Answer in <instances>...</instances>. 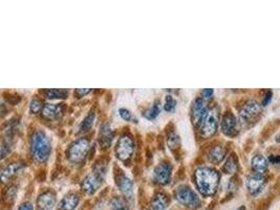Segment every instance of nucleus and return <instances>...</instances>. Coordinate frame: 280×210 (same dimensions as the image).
Wrapping results in <instances>:
<instances>
[{
    "label": "nucleus",
    "instance_id": "nucleus-1",
    "mask_svg": "<svg viewBox=\"0 0 280 210\" xmlns=\"http://www.w3.org/2000/svg\"><path fill=\"white\" fill-rule=\"evenodd\" d=\"M194 180L197 189L203 196L212 197L215 195L219 189L221 175L216 169L208 166H202L195 170Z\"/></svg>",
    "mask_w": 280,
    "mask_h": 210
},
{
    "label": "nucleus",
    "instance_id": "nucleus-2",
    "mask_svg": "<svg viewBox=\"0 0 280 210\" xmlns=\"http://www.w3.org/2000/svg\"><path fill=\"white\" fill-rule=\"evenodd\" d=\"M51 142L43 132H36L30 140V154L37 162H45L51 154Z\"/></svg>",
    "mask_w": 280,
    "mask_h": 210
},
{
    "label": "nucleus",
    "instance_id": "nucleus-3",
    "mask_svg": "<svg viewBox=\"0 0 280 210\" xmlns=\"http://www.w3.org/2000/svg\"><path fill=\"white\" fill-rule=\"evenodd\" d=\"M220 124V109L217 106L210 108L202 122L200 123V131L203 138L208 139L217 132Z\"/></svg>",
    "mask_w": 280,
    "mask_h": 210
},
{
    "label": "nucleus",
    "instance_id": "nucleus-4",
    "mask_svg": "<svg viewBox=\"0 0 280 210\" xmlns=\"http://www.w3.org/2000/svg\"><path fill=\"white\" fill-rule=\"evenodd\" d=\"M261 104L255 100L245 101L238 110L239 121L243 125L253 124L259 118L261 114Z\"/></svg>",
    "mask_w": 280,
    "mask_h": 210
},
{
    "label": "nucleus",
    "instance_id": "nucleus-5",
    "mask_svg": "<svg viewBox=\"0 0 280 210\" xmlns=\"http://www.w3.org/2000/svg\"><path fill=\"white\" fill-rule=\"evenodd\" d=\"M105 174V169L103 168V166H98L96 167L95 171L91 174H88L84 177V180L81 182V188L87 195H92L95 193L99 186L101 185L103 176Z\"/></svg>",
    "mask_w": 280,
    "mask_h": 210
},
{
    "label": "nucleus",
    "instance_id": "nucleus-6",
    "mask_svg": "<svg viewBox=\"0 0 280 210\" xmlns=\"http://www.w3.org/2000/svg\"><path fill=\"white\" fill-rule=\"evenodd\" d=\"M176 200L191 209H197L201 205V200L196 193L188 186H180L175 192Z\"/></svg>",
    "mask_w": 280,
    "mask_h": 210
},
{
    "label": "nucleus",
    "instance_id": "nucleus-7",
    "mask_svg": "<svg viewBox=\"0 0 280 210\" xmlns=\"http://www.w3.org/2000/svg\"><path fill=\"white\" fill-rule=\"evenodd\" d=\"M88 151V141L84 138H81L70 145L68 149V158L73 163H79L83 160Z\"/></svg>",
    "mask_w": 280,
    "mask_h": 210
},
{
    "label": "nucleus",
    "instance_id": "nucleus-8",
    "mask_svg": "<svg viewBox=\"0 0 280 210\" xmlns=\"http://www.w3.org/2000/svg\"><path fill=\"white\" fill-rule=\"evenodd\" d=\"M240 121L232 111H226L222 118V131L227 137H236L240 131Z\"/></svg>",
    "mask_w": 280,
    "mask_h": 210
},
{
    "label": "nucleus",
    "instance_id": "nucleus-9",
    "mask_svg": "<svg viewBox=\"0 0 280 210\" xmlns=\"http://www.w3.org/2000/svg\"><path fill=\"white\" fill-rule=\"evenodd\" d=\"M134 151H135V143L133 138L128 135H123L117 143V148H116L117 157L122 161H126L133 156Z\"/></svg>",
    "mask_w": 280,
    "mask_h": 210
},
{
    "label": "nucleus",
    "instance_id": "nucleus-10",
    "mask_svg": "<svg viewBox=\"0 0 280 210\" xmlns=\"http://www.w3.org/2000/svg\"><path fill=\"white\" fill-rule=\"evenodd\" d=\"M267 176L263 173H258V172H253L251 173L248 179H246V188H248V191L250 192V195L256 196L261 190L265 188L267 184Z\"/></svg>",
    "mask_w": 280,
    "mask_h": 210
},
{
    "label": "nucleus",
    "instance_id": "nucleus-11",
    "mask_svg": "<svg viewBox=\"0 0 280 210\" xmlns=\"http://www.w3.org/2000/svg\"><path fill=\"white\" fill-rule=\"evenodd\" d=\"M209 110L206 99H204L203 97H199L196 98L195 101L192 104L191 108V116H192V122L194 124H200L204 117L206 116L207 111Z\"/></svg>",
    "mask_w": 280,
    "mask_h": 210
},
{
    "label": "nucleus",
    "instance_id": "nucleus-12",
    "mask_svg": "<svg viewBox=\"0 0 280 210\" xmlns=\"http://www.w3.org/2000/svg\"><path fill=\"white\" fill-rule=\"evenodd\" d=\"M172 167L169 163H161L154 169V181L158 184L166 185L170 182Z\"/></svg>",
    "mask_w": 280,
    "mask_h": 210
},
{
    "label": "nucleus",
    "instance_id": "nucleus-13",
    "mask_svg": "<svg viewBox=\"0 0 280 210\" xmlns=\"http://www.w3.org/2000/svg\"><path fill=\"white\" fill-rule=\"evenodd\" d=\"M56 204V196L52 191H45L37 200L38 210H52Z\"/></svg>",
    "mask_w": 280,
    "mask_h": 210
},
{
    "label": "nucleus",
    "instance_id": "nucleus-14",
    "mask_svg": "<svg viewBox=\"0 0 280 210\" xmlns=\"http://www.w3.org/2000/svg\"><path fill=\"white\" fill-rule=\"evenodd\" d=\"M117 185L120 188V190L124 193L125 197L127 198H133L134 193V183L131 181L128 176L121 173L117 177Z\"/></svg>",
    "mask_w": 280,
    "mask_h": 210
},
{
    "label": "nucleus",
    "instance_id": "nucleus-15",
    "mask_svg": "<svg viewBox=\"0 0 280 210\" xmlns=\"http://www.w3.org/2000/svg\"><path fill=\"white\" fill-rule=\"evenodd\" d=\"M251 166L255 172L265 174L269 168V160L260 154L253 156L251 160Z\"/></svg>",
    "mask_w": 280,
    "mask_h": 210
},
{
    "label": "nucleus",
    "instance_id": "nucleus-16",
    "mask_svg": "<svg viewBox=\"0 0 280 210\" xmlns=\"http://www.w3.org/2000/svg\"><path fill=\"white\" fill-rule=\"evenodd\" d=\"M226 156H227V151L223 145H215V146H213L208 153L209 161L214 164H219L223 162Z\"/></svg>",
    "mask_w": 280,
    "mask_h": 210
},
{
    "label": "nucleus",
    "instance_id": "nucleus-17",
    "mask_svg": "<svg viewBox=\"0 0 280 210\" xmlns=\"http://www.w3.org/2000/svg\"><path fill=\"white\" fill-rule=\"evenodd\" d=\"M79 204V197L75 193H69L65 196L58 207V210H75Z\"/></svg>",
    "mask_w": 280,
    "mask_h": 210
},
{
    "label": "nucleus",
    "instance_id": "nucleus-18",
    "mask_svg": "<svg viewBox=\"0 0 280 210\" xmlns=\"http://www.w3.org/2000/svg\"><path fill=\"white\" fill-rule=\"evenodd\" d=\"M113 139V133L108 124H103L100 129V137H99V141H100V145L102 147L107 148L111 144V141Z\"/></svg>",
    "mask_w": 280,
    "mask_h": 210
},
{
    "label": "nucleus",
    "instance_id": "nucleus-19",
    "mask_svg": "<svg viewBox=\"0 0 280 210\" xmlns=\"http://www.w3.org/2000/svg\"><path fill=\"white\" fill-rule=\"evenodd\" d=\"M42 114L49 120L58 119L62 114V107L57 104H45L42 109Z\"/></svg>",
    "mask_w": 280,
    "mask_h": 210
},
{
    "label": "nucleus",
    "instance_id": "nucleus-20",
    "mask_svg": "<svg viewBox=\"0 0 280 210\" xmlns=\"http://www.w3.org/2000/svg\"><path fill=\"white\" fill-rule=\"evenodd\" d=\"M168 204L167 197L164 193H158L151 201L150 209L149 210H165Z\"/></svg>",
    "mask_w": 280,
    "mask_h": 210
},
{
    "label": "nucleus",
    "instance_id": "nucleus-21",
    "mask_svg": "<svg viewBox=\"0 0 280 210\" xmlns=\"http://www.w3.org/2000/svg\"><path fill=\"white\" fill-rule=\"evenodd\" d=\"M21 168H22V164L21 163H13V164L7 166L3 170V172H2V180L4 182L9 181L11 179V177L13 175H15V173L17 172V171H19V169H21Z\"/></svg>",
    "mask_w": 280,
    "mask_h": 210
},
{
    "label": "nucleus",
    "instance_id": "nucleus-22",
    "mask_svg": "<svg viewBox=\"0 0 280 210\" xmlns=\"http://www.w3.org/2000/svg\"><path fill=\"white\" fill-rule=\"evenodd\" d=\"M238 169V160L234 154L230 155L226 160V163L224 165V170L227 173H234Z\"/></svg>",
    "mask_w": 280,
    "mask_h": 210
},
{
    "label": "nucleus",
    "instance_id": "nucleus-23",
    "mask_svg": "<svg viewBox=\"0 0 280 210\" xmlns=\"http://www.w3.org/2000/svg\"><path fill=\"white\" fill-rule=\"evenodd\" d=\"M44 94L48 99H64L68 97L69 92L67 89H47L44 91Z\"/></svg>",
    "mask_w": 280,
    "mask_h": 210
},
{
    "label": "nucleus",
    "instance_id": "nucleus-24",
    "mask_svg": "<svg viewBox=\"0 0 280 210\" xmlns=\"http://www.w3.org/2000/svg\"><path fill=\"white\" fill-rule=\"evenodd\" d=\"M95 112L94 111H90L89 114L85 117V119L82 121V123L80 124L79 126V131L80 133H85L87 131H89V129L91 128L92 124H94V121H95Z\"/></svg>",
    "mask_w": 280,
    "mask_h": 210
},
{
    "label": "nucleus",
    "instance_id": "nucleus-25",
    "mask_svg": "<svg viewBox=\"0 0 280 210\" xmlns=\"http://www.w3.org/2000/svg\"><path fill=\"white\" fill-rule=\"evenodd\" d=\"M160 111H161V102L160 101H155L154 104H153V106H152V108H150L149 110L146 111L145 114H144V116L147 119H149V120L155 119L159 116Z\"/></svg>",
    "mask_w": 280,
    "mask_h": 210
},
{
    "label": "nucleus",
    "instance_id": "nucleus-26",
    "mask_svg": "<svg viewBox=\"0 0 280 210\" xmlns=\"http://www.w3.org/2000/svg\"><path fill=\"white\" fill-rule=\"evenodd\" d=\"M111 210H128V208L123 200L119 198H114L111 201Z\"/></svg>",
    "mask_w": 280,
    "mask_h": 210
},
{
    "label": "nucleus",
    "instance_id": "nucleus-27",
    "mask_svg": "<svg viewBox=\"0 0 280 210\" xmlns=\"http://www.w3.org/2000/svg\"><path fill=\"white\" fill-rule=\"evenodd\" d=\"M176 106V101L173 99L172 96H167L166 97V102H165L164 108L166 111H173Z\"/></svg>",
    "mask_w": 280,
    "mask_h": 210
},
{
    "label": "nucleus",
    "instance_id": "nucleus-28",
    "mask_svg": "<svg viewBox=\"0 0 280 210\" xmlns=\"http://www.w3.org/2000/svg\"><path fill=\"white\" fill-rule=\"evenodd\" d=\"M42 108V103L37 100V99H34V100H32L30 102V105H29V110L30 112H33V114H38L39 111H41Z\"/></svg>",
    "mask_w": 280,
    "mask_h": 210
},
{
    "label": "nucleus",
    "instance_id": "nucleus-29",
    "mask_svg": "<svg viewBox=\"0 0 280 210\" xmlns=\"http://www.w3.org/2000/svg\"><path fill=\"white\" fill-rule=\"evenodd\" d=\"M272 97H273V92L272 91H267L265 93V95H263V97H262L261 106H267L271 102Z\"/></svg>",
    "mask_w": 280,
    "mask_h": 210
},
{
    "label": "nucleus",
    "instance_id": "nucleus-30",
    "mask_svg": "<svg viewBox=\"0 0 280 210\" xmlns=\"http://www.w3.org/2000/svg\"><path fill=\"white\" fill-rule=\"evenodd\" d=\"M119 112H120V116L122 117V119L125 121H130L131 119H133V114H131V112L126 108H120Z\"/></svg>",
    "mask_w": 280,
    "mask_h": 210
},
{
    "label": "nucleus",
    "instance_id": "nucleus-31",
    "mask_svg": "<svg viewBox=\"0 0 280 210\" xmlns=\"http://www.w3.org/2000/svg\"><path fill=\"white\" fill-rule=\"evenodd\" d=\"M269 163L274 164V165H280V156L271 155L269 157Z\"/></svg>",
    "mask_w": 280,
    "mask_h": 210
},
{
    "label": "nucleus",
    "instance_id": "nucleus-32",
    "mask_svg": "<svg viewBox=\"0 0 280 210\" xmlns=\"http://www.w3.org/2000/svg\"><path fill=\"white\" fill-rule=\"evenodd\" d=\"M178 141H179V140H178V138H177L175 135H172V136L169 137L168 142H169V145L171 146V148L176 147V145L178 144Z\"/></svg>",
    "mask_w": 280,
    "mask_h": 210
},
{
    "label": "nucleus",
    "instance_id": "nucleus-33",
    "mask_svg": "<svg viewBox=\"0 0 280 210\" xmlns=\"http://www.w3.org/2000/svg\"><path fill=\"white\" fill-rule=\"evenodd\" d=\"M213 89H211V88H207V89H204L203 92H202V94H203V98L204 99H210L211 98V97L213 96Z\"/></svg>",
    "mask_w": 280,
    "mask_h": 210
},
{
    "label": "nucleus",
    "instance_id": "nucleus-34",
    "mask_svg": "<svg viewBox=\"0 0 280 210\" xmlns=\"http://www.w3.org/2000/svg\"><path fill=\"white\" fill-rule=\"evenodd\" d=\"M18 210H34V208H33L32 204L30 203H23L19 208Z\"/></svg>",
    "mask_w": 280,
    "mask_h": 210
},
{
    "label": "nucleus",
    "instance_id": "nucleus-35",
    "mask_svg": "<svg viewBox=\"0 0 280 210\" xmlns=\"http://www.w3.org/2000/svg\"><path fill=\"white\" fill-rule=\"evenodd\" d=\"M89 92H90V89H77V91H76V94H77L79 97H83V96L87 95Z\"/></svg>",
    "mask_w": 280,
    "mask_h": 210
},
{
    "label": "nucleus",
    "instance_id": "nucleus-36",
    "mask_svg": "<svg viewBox=\"0 0 280 210\" xmlns=\"http://www.w3.org/2000/svg\"><path fill=\"white\" fill-rule=\"evenodd\" d=\"M236 210H245V207L244 206H240L238 209H236Z\"/></svg>",
    "mask_w": 280,
    "mask_h": 210
}]
</instances>
